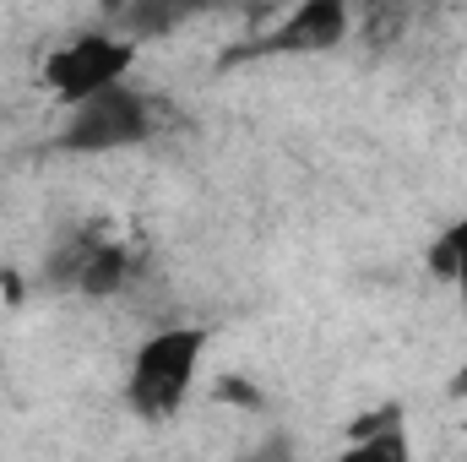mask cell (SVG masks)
Segmentation results:
<instances>
[{
    "mask_svg": "<svg viewBox=\"0 0 467 462\" xmlns=\"http://www.w3.org/2000/svg\"><path fill=\"white\" fill-rule=\"evenodd\" d=\"M147 136H152V104L141 93H130L125 82L71 104L66 125H60L66 152H119V147H136Z\"/></svg>",
    "mask_w": 467,
    "mask_h": 462,
    "instance_id": "obj_3",
    "label": "cell"
},
{
    "mask_svg": "<svg viewBox=\"0 0 467 462\" xmlns=\"http://www.w3.org/2000/svg\"><path fill=\"white\" fill-rule=\"evenodd\" d=\"M430 272H435L441 283H451L467 305V218H457L451 229L430 245Z\"/></svg>",
    "mask_w": 467,
    "mask_h": 462,
    "instance_id": "obj_8",
    "label": "cell"
},
{
    "mask_svg": "<svg viewBox=\"0 0 467 462\" xmlns=\"http://www.w3.org/2000/svg\"><path fill=\"white\" fill-rule=\"evenodd\" d=\"M49 278L66 283V289H82V294L104 299V294H119V289H125L130 256H125V245L104 239L99 229H82L49 256Z\"/></svg>",
    "mask_w": 467,
    "mask_h": 462,
    "instance_id": "obj_4",
    "label": "cell"
},
{
    "mask_svg": "<svg viewBox=\"0 0 467 462\" xmlns=\"http://www.w3.org/2000/svg\"><path fill=\"white\" fill-rule=\"evenodd\" d=\"M348 38V0H299L294 16L266 38V49L283 55H321Z\"/></svg>",
    "mask_w": 467,
    "mask_h": 462,
    "instance_id": "obj_5",
    "label": "cell"
},
{
    "mask_svg": "<svg viewBox=\"0 0 467 462\" xmlns=\"http://www.w3.org/2000/svg\"><path fill=\"white\" fill-rule=\"evenodd\" d=\"M413 452L408 446V419H402V408L397 403H386V408H369V414H358L348 430V457H386V462H402Z\"/></svg>",
    "mask_w": 467,
    "mask_h": 462,
    "instance_id": "obj_6",
    "label": "cell"
},
{
    "mask_svg": "<svg viewBox=\"0 0 467 462\" xmlns=\"http://www.w3.org/2000/svg\"><path fill=\"white\" fill-rule=\"evenodd\" d=\"M213 0H130L125 11H119V22H125V33L130 38H158V33H174L185 16H196V11H207Z\"/></svg>",
    "mask_w": 467,
    "mask_h": 462,
    "instance_id": "obj_7",
    "label": "cell"
},
{
    "mask_svg": "<svg viewBox=\"0 0 467 462\" xmlns=\"http://www.w3.org/2000/svg\"><path fill=\"white\" fill-rule=\"evenodd\" d=\"M202 353H207V332H196V327L152 332L147 343L136 348L130 375H125V397H130L136 419H169L191 397Z\"/></svg>",
    "mask_w": 467,
    "mask_h": 462,
    "instance_id": "obj_1",
    "label": "cell"
},
{
    "mask_svg": "<svg viewBox=\"0 0 467 462\" xmlns=\"http://www.w3.org/2000/svg\"><path fill=\"white\" fill-rule=\"evenodd\" d=\"M99 5H104V11H115V16H119V11H125L130 0H99Z\"/></svg>",
    "mask_w": 467,
    "mask_h": 462,
    "instance_id": "obj_10",
    "label": "cell"
},
{
    "mask_svg": "<svg viewBox=\"0 0 467 462\" xmlns=\"http://www.w3.org/2000/svg\"><path fill=\"white\" fill-rule=\"evenodd\" d=\"M218 403H244V408H255L261 392H255L250 381H218Z\"/></svg>",
    "mask_w": 467,
    "mask_h": 462,
    "instance_id": "obj_9",
    "label": "cell"
},
{
    "mask_svg": "<svg viewBox=\"0 0 467 462\" xmlns=\"http://www.w3.org/2000/svg\"><path fill=\"white\" fill-rule=\"evenodd\" d=\"M457 397H467V364H462V375H457V386H451Z\"/></svg>",
    "mask_w": 467,
    "mask_h": 462,
    "instance_id": "obj_11",
    "label": "cell"
},
{
    "mask_svg": "<svg viewBox=\"0 0 467 462\" xmlns=\"http://www.w3.org/2000/svg\"><path fill=\"white\" fill-rule=\"evenodd\" d=\"M130 60H136V38L130 33H109V27L104 33H82V38L60 44L44 60V88L71 110V104H82V99L125 82Z\"/></svg>",
    "mask_w": 467,
    "mask_h": 462,
    "instance_id": "obj_2",
    "label": "cell"
}]
</instances>
